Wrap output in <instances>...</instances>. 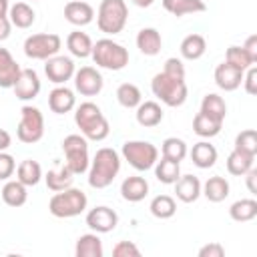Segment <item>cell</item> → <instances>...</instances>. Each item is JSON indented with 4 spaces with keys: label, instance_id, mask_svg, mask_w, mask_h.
I'll return each instance as SVG.
<instances>
[{
    "label": "cell",
    "instance_id": "cell-32",
    "mask_svg": "<svg viewBox=\"0 0 257 257\" xmlns=\"http://www.w3.org/2000/svg\"><path fill=\"white\" fill-rule=\"evenodd\" d=\"M207 50V40L203 34H189L181 42V56L187 60H199Z\"/></svg>",
    "mask_w": 257,
    "mask_h": 257
},
{
    "label": "cell",
    "instance_id": "cell-3",
    "mask_svg": "<svg viewBox=\"0 0 257 257\" xmlns=\"http://www.w3.org/2000/svg\"><path fill=\"white\" fill-rule=\"evenodd\" d=\"M151 90L153 94L167 106H181L185 100H187V94H189V88H187V82L185 78H175V76H169L165 74L163 70L157 72L151 80Z\"/></svg>",
    "mask_w": 257,
    "mask_h": 257
},
{
    "label": "cell",
    "instance_id": "cell-34",
    "mask_svg": "<svg viewBox=\"0 0 257 257\" xmlns=\"http://www.w3.org/2000/svg\"><path fill=\"white\" fill-rule=\"evenodd\" d=\"M229 217L237 223H247L257 217V201L255 199H239L229 207Z\"/></svg>",
    "mask_w": 257,
    "mask_h": 257
},
{
    "label": "cell",
    "instance_id": "cell-42",
    "mask_svg": "<svg viewBox=\"0 0 257 257\" xmlns=\"http://www.w3.org/2000/svg\"><path fill=\"white\" fill-rule=\"evenodd\" d=\"M225 62L237 66L239 70H247L251 64H255V62L249 58V54L245 52L243 46H229L227 52H225Z\"/></svg>",
    "mask_w": 257,
    "mask_h": 257
},
{
    "label": "cell",
    "instance_id": "cell-40",
    "mask_svg": "<svg viewBox=\"0 0 257 257\" xmlns=\"http://www.w3.org/2000/svg\"><path fill=\"white\" fill-rule=\"evenodd\" d=\"M161 153H163L165 159H171V161L181 163V161L187 157L189 149H187V143H185L183 139L169 137V139L163 141V145H161Z\"/></svg>",
    "mask_w": 257,
    "mask_h": 257
},
{
    "label": "cell",
    "instance_id": "cell-52",
    "mask_svg": "<svg viewBox=\"0 0 257 257\" xmlns=\"http://www.w3.org/2000/svg\"><path fill=\"white\" fill-rule=\"evenodd\" d=\"M8 8H10V2L0 0V16H8Z\"/></svg>",
    "mask_w": 257,
    "mask_h": 257
},
{
    "label": "cell",
    "instance_id": "cell-20",
    "mask_svg": "<svg viewBox=\"0 0 257 257\" xmlns=\"http://www.w3.org/2000/svg\"><path fill=\"white\" fill-rule=\"evenodd\" d=\"M20 64L12 58L8 48H0V88H12L20 74Z\"/></svg>",
    "mask_w": 257,
    "mask_h": 257
},
{
    "label": "cell",
    "instance_id": "cell-16",
    "mask_svg": "<svg viewBox=\"0 0 257 257\" xmlns=\"http://www.w3.org/2000/svg\"><path fill=\"white\" fill-rule=\"evenodd\" d=\"M48 106L54 114H66L76 106V96L68 86L58 84L48 94Z\"/></svg>",
    "mask_w": 257,
    "mask_h": 257
},
{
    "label": "cell",
    "instance_id": "cell-4",
    "mask_svg": "<svg viewBox=\"0 0 257 257\" xmlns=\"http://www.w3.org/2000/svg\"><path fill=\"white\" fill-rule=\"evenodd\" d=\"M86 205H88L86 195L80 189L68 187L64 191H56L50 197L48 211L58 219H70V217H78L80 213H84Z\"/></svg>",
    "mask_w": 257,
    "mask_h": 257
},
{
    "label": "cell",
    "instance_id": "cell-30",
    "mask_svg": "<svg viewBox=\"0 0 257 257\" xmlns=\"http://www.w3.org/2000/svg\"><path fill=\"white\" fill-rule=\"evenodd\" d=\"M221 126H223V122L221 120H217V118H213V116H209V114H205V112H197L195 114V118H193V131H195V135H199V137H203V139H213V137H217L219 133H221Z\"/></svg>",
    "mask_w": 257,
    "mask_h": 257
},
{
    "label": "cell",
    "instance_id": "cell-22",
    "mask_svg": "<svg viewBox=\"0 0 257 257\" xmlns=\"http://www.w3.org/2000/svg\"><path fill=\"white\" fill-rule=\"evenodd\" d=\"M163 116H165L163 108L155 100H145V102L141 100V104L137 106V122L145 128H153V126L161 124Z\"/></svg>",
    "mask_w": 257,
    "mask_h": 257
},
{
    "label": "cell",
    "instance_id": "cell-2",
    "mask_svg": "<svg viewBox=\"0 0 257 257\" xmlns=\"http://www.w3.org/2000/svg\"><path fill=\"white\" fill-rule=\"evenodd\" d=\"M74 122L80 128V135L86 141H104L108 137V133H110V124H108L106 116L90 100L80 102L76 106V110H74Z\"/></svg>",
    "mask_w": 257,
    "mask_h": 257
},
{
    "label": "cell",
    "instance_id": "cell-36",
    "mask_svg": "<svg viewBox=\"0 0 257 257\" xmlns=\"http://www.w3.org/2000/svg\"><path fill=\"white\" fill-rule=\"evenodd\" d=\"M201 112H205V114H209V116H213V118L223 122L225 116H227V104H225L223 96H219L215 92H209L201 100Z\"/></svg>",
    "mask_w": 257,
    "mask_h": 257
},
{
    "label": "cell",
    "instance_id": "cell-10",
    "mask_svg": "<svg viewBox=\"0 0 257 257\" xmlns=\"http://www.w3.org/2000/svg\"><path fill=\"white\" fill-rule=\"evenodd\" d=\"M62 40L54 32H38L24 40V54L32 60H48L50 56L58 54Z\"/></svg>",
    "mask_w": 257,
    "mask_h": 257
},
{
    "label": "cell",
    "instance_id": "cell-17",
    "mask_svg": "<svg viewBox=\"0 0 257 257\" xmlns=\"http://www.w3.org/2000/svg\"><path fill=\"white\" fill-rule=\"evenodd\" d=\"M64 18L74 26H86L94 20V8L84 0H70L64 6Z\"/></svg>",
    "mask_w": 257,
    "mask_h": 257
},
{
    "label": "cell",
    "instance_id": "cell-27",
    "mask_svg": "<svg viewBox=\"0 0 257 257\" xmlns=\"http://www.w3.org/2000/svg\"><path fill=\"white\" fill-rule=\"evenodd\" d=\"M8 20L16 28H30L36 20V12L26 2H16L8 8Z\"/></svg>",
    "mask_w": 257,
    "mask_h": 257
},
{
    "label": "cell",
    "instance_id": "cell-21",
    "mask_svg": "<svg viewBox=\"0 0 257 257\" xmlns=\"http://www.w3.org/2000/svg\"><path fill=\"white\" fill-rule=\"evenodd\" d=\"M163 38L157 28H141L137 34V48L145 56H157L161 52Z\"/></svg>",
    "mask_w": 257,
    "mask_h": 257
},
{
    "label": "cell",
    "instance_id": "cell-47",
    "mask_svg": "<svg viewBox=\"0 0 257 257\" xmlns=\"http://www.w3.org/2000/svg\"><path fill=\"white\" fill-rule=\"evenodd\" d=\"M223 255H225V247L217 241L207 243L199 249V257H223Z\"/></svg>",
    "mask_w": 257,
    "mask_h": 257
},
{
    "label": "cell",
    "instance_id": "cell-46",
    "mask_svg": "<svg viewBox=\"0 0 257 257\" xmlns=\"http://www.w3.org/2000/svg\"><path fill=\"white\" fill-rule=\"evenodd\" d=\"M241 84L245 86V92L247 94H255L257 92V68H255V64H251L243 72V82Z\"/></svg>",
    "mask_w": 257,
    "mask_h": 257
},
{
    "label": "cell",
    "instance_id": "cell-6",
    "mask_svg": "<svg viewBox=\"0 0 257 257\" xmlns=\"http://www.w3.org/2000/svg\"><path fill=\"white\" fill-rule=\"evenodd\" d=\"M128 20V8L124 0H102L96 12V26L104 34H118Z\"/></svg>",
    "mask_w": 257,
    "mask_h": 257
},
{
    "label": "cell",
    "instance_id": "cell-29",
    "mask_svg": "<svg viewBox=\"0 0 257 257\" xmlns=\"http://www.w3.org/2000/svg\"><path fill=\"white\" fill-rule=\"evenodd\" d=\"M163 8L179 18V16H185V14L205 12L207 4H205V0H163Z\"/></svg>",
    "mask_w": 257,
    "mask_h": 257
},
{
    "label": "cell",
    "instance_id": "cell-23",
    "mask_svg": "<svg viewBox=\"0 0 257 257\" xmlns=\"http://www.w3.org/2000/svg\"><path fill=\"white\" fill-rule=\"evenodd\" d=\"M191 161L199 169H211L217 163V149L209 141H199L191 149Z\"/></svg>",
    "mask_w": 257,
    "mask_h": 257
},
{
    "label": "cell",
    "instance_id": "cell-15",
    "mask_svg": "<svg viewBox=\"0 0 257 257\" xmlns=\"http://www.w3.org/2000/svg\"><path fill=\"white\" fill-rule=\"evenodd\" d=\"M243 72L245 70H239L237 66L229 64V62H221L215 68V84L225 92L237 90L243 82Z\"/></svg>",
    "mask_w": 257,
    "mask_h": 257
},
{
    "label": "cell",
    "instance_id": "cell-37",
    "mask_svg": "<svg viewBox=\"0 0 257 257\" xmlns=\"http://www.w3.org/2000/svg\"><path fill=\"white\" fill-rule=\"evenodd\" d=\"M116 100L124 108H137L141 104V100H143L141 88L137 84H133V82H122L116 88Z\"/></svg>",
    "mask_w": 257,
    "mask_h": 257
},
{
    "label": "cell",
    "instance_id": "cell-14",
    "mask_svg": "<svg viewBox=\"0 0 257 257\" xmlns=\"http://www.w3.org/2000/svg\"><path fill=\"white\" fill-rule=\"evenodd\" d=\"M14 94L18 100H32L38 96L42 84H40V78L36 74V70L32 68H22L20 74H18V80L14 82Z\"/></svg>",
    "mask_w": 257,
    "mask_h": 257
},
{
    "label": "cell",
    "instance_id": "cell-25",
    "mask_svg": "<svg viewBox=\"0 0 257 257\" xmlns=\"http://www.w3.org/2000/svg\"><path fill=\"white\" fill-rule=\"evenodd\" d=\"M74 255L76 257H102L104 249H102V241H100L98 233L92 231V233L80 235L74 245Z\"/></svg>",
    "mask_w": 257,
    "mask_h": 257
},
{
    "label": "cell",
    "instance_id": "cell-5",
    "mask_svg": "<svg viewBox=\"0 0 257 257\" xmlns=\"http://www.w3.org/2000/svg\"><path fill=\"white\" fill-rule=\"evenodd\" d=\"M92 60L96 66L106 70H122L128 64V50L112 38H100L92 44Z\"/></svg>",
    "mask_w": 257,
    "mask_h": 257
},
{
    "label": "cell",
    "instance_id": "cell-7",
    "mask_svg": "<svg viewBox=\"0 0 257 257\" xmlns=\"http://www.w3.org/2000/svg\"><path fill=\"white\" fill-rule=\"evenodd\" d=\"M120 153L122 159L137 171H149L159 161V149L149 141H126Z\"/></svg>",
    "mask_w": 257,
    "mask_h": 257
},
{
    "label": "cell",
    "instance_id": "cell-35",
    "mask_svg": "<svg viewBox=\"0 0 257 257\" xmlns=\"http://www.w3.org/2000/svg\"><path fill=\"white\" fill-rule=\"evenodd\" d=\"M155 177L165 185H173L181 177V163L161 157V161L155 163Z\"/></svg>",
    "mask_w": 257,
    "mask_h": 257
},
{
    "label": "cell",
    "instance_id": "cell-39",
    "mask_svg": "<svg viewBox=\"0 0 257 257\" xmlns=\"http://www.w3.org/2000/svg\"><path fill=\"white\" fill-rule=\"evenodd\" d=\"M149 209H151L153 217H157V219H171L177 213V203L171 195H157L151 201Z\"/></svg>",
    "mask_w": 257,
    "mask_h": 257
},
{
    "label": "cell",
    "instance_id": "cell-45",
    "mask_svg": "<svg viewBox=\"0 0 257 257\" xmlns=\"http://www.w3.org/2000/svg\"><path fill=\"white\" fill-rule=\"evenodd\" d=\"M163 72L169 74V76H175V78H185V66H183V60L179 58H167L165 60V66H163Z\"/></svg>",
    "mask_w": 257,
    "mask_h": 257
},
{
    "label": "cell",
    "instance_id": "cell-28",
    "mask_svg": "<svg viewBox=\"0 0 257 257\" xmlns=\"http://www.w3.org/2000/svg\"><path fill=\"white\" fill-rule=\"evenodd\" d=\"M44 181H46V187H48L52 193H56V191H64V189L72 187L74 173H72V171L68 169V165L64 163V165H60L58 169L48 171L46 177H44Z\"/></svg>",
    "mask_w": 257,
    "mask_h": 257
},
{
    "label": "cell",
    "instance_id": "cell-41",
    "mask_svg": "<svg viewBox=\"0 0 257 257\" xmlns=\"http://www.w3.org/2000/svg\"><path fill=\"white\" fill-rule=\"evenodd\" d=\"M235 151L247 153L251 157L257 155V133L253 128H245L235 137Z\"/></svg>",
    "mask_w": 257,
    "mask_h": 257
},
{
    "label": "cell",
    "instance_id": "cell-43",
    "mask_svg": "<svg viewBox=\"0 0 257 257\" xmlns=\"http://www.w3.org/2000/svg\"><path fill=\"white\" fill-rule=\"evenodd\" d=\"M16 171V161L6 151H0V181H8Z\"/></svg>",
    "mask_w": 257,
    "mask_h": 257
},
{
    "label": "cell",
    "instance_id": "cell-53",
    "mask_svg": "<svg viewBox=\"0 0 257 257\" xmlns=\"http://www.w3.org/2000/svg\"><path fill=\"white\" fill-rule=\"evenodd\" d=\"M131 2H133L135 6H139V8H149L155 0H131Z\"/></svg>",
    "mask_w": 257,
    "mask_h": 257
},
{
    "label": "cell",
    "instance_id": "cell-48",
    "mask_svg": "<svg viewBox=\"0 0 257 257\" xmlns=\"http://www.w3.org/2000/svg\"><path fill=\"white\" fill-rule=\"evenodd\" d=\"M243 48H245V52L249 54V58H251L253 62H257V36H255V34H251V36L245 40Z\"/></svg>",
    "mask_w": 257,
    "mask_h": 257
},
{
    "label": "cell",
    "instance_id": "cell-19",
    "mask_svg": "<svg viewBox=\"0 0 257 257\" xmlns=\"http://www.w3.org/2000/svg\"><path fill=\"white\" fill-rule=\"evenodd\" d=\"M120 195L124 201L128 203H139L143 201L147 195H149V183L145 177H139V175H133V177H126L122 183H120Z\"/></svg>",
    "mask_w": 257,
    "mask_h": 257
},
{
    "label": "cell",
    "instance_id": "cell-11",
    "mask_svg": "<svg viewBox=\"0 0 257 257\" xmlns=\"http://www.w3.org/2000/svg\"><path fill=\"white\" fill-rule=\"evenodd\" d=\"M74 88L82 94V96H96L102 86H104V80H102V74L92 68V66H82L74 72Z\"/></svg>",
    "mask_w": 257,
    "mask_h": 257
},
{
    "label": "cell",
    "instance_id": "cell-44",
    "mask_svg": "<svg viewBox=\"0 0 257 257\" xmlns=\"http://www.w3.org/2000/svg\"><path fill=\"white\" fill-rule=\"evenodd\" d=\"M112 255L114 257H139L141 255V249L133 241H118L112 247Z\"/></svg>",
    "mask_w": 257,
    "mask_h": 257
},
{
    "label": "cell",
    "instance_id": "cell-31",
    "mask_svg": "<svg viewBox=\"0 0 257 257\" xmlns=\"http://www.w3.org/2000/svg\"><path fill=\"white\" fill-rule=\"evenodd\" d=\"M28 187L22 185L18 179L16 181H6V185L2 187V201L8 207H22L28 199Z\"/></svg>",
    "mask_w": 257,
    "mask_h": 257
},
{
    "label": "cell",
    "instance_id": "cell-26",
    "mask_svg": "<svg viewBox=\"0 0 257 257\" xmlns=\"http://www.w3.org/2000/svg\"><path fill=\"white\" fill-rule=\"evenodd\" d=\"M92 44H94L92 38L86 32H80V30H74L66 36V48L76 58H88L92 54Z\"/></svg>",
    "mask_w": 257,
    "mask_h": 257
},
{
    "label": "cell",
    "instance_id": "cell-13",
    "mask_svg": "<svg viewBox=\"0 0 257 257\" xmlns=\"http://www.w3.org/2000/svg\"><path fill=\"white\" fill-rule=\"evenodd\" d=\"M74 72H76L74 62H72V58H68V56H58V54H54V56H50V58L46 60V64H44V74H46L48 80L54 82V84H66V80H70V78L74 76Z\"/></svg>",
    "mask_w": 257,
    "mask_h": 257
},
{
    "label": "cell",
    "instance_id": "cell-1",
    "mask_svg": "<svg viewBox=\"0 0 257 257\" xmlns=\"http://www.w3.org/2000/svg\"><path fill=\"white\" fill-rule=\"evenodd\" d=\"M120 171V155L110 149L102 147L96 151L88 165V185L92 189H106Z\"/></svg>",
    "mask_w": 257,
    "mask_h": 257
},
{
    "label": "cell",
    "instance_id": "cell-49",
    "mask_svg": "<svg viewBox=\"0 0 257 257\" xmlns=\"http://www.w3.org/2000/svg\"><path fill=\"white\" fill-rule=\"evenodd\" d=\"M245 175H247V189H249L251 193H257V169L251 167Z\"/></svg>",
    "mask_w": 257,
    "mask_h": 257
},
{
    "label": "cell",
    "instance_id": "cell-9",
    "mask_svg": "<svg viewBox=\"0 0 257 257\" xmlns=\"http://www.w3.org/2000/svg\"><path fill=\"white\" fill-rule=\"evenodd\" d=\"M62 151L66 157V165L74 175H82L88 171V143L82 135H68L62 141Z\"/></svg>",
    "mask_w": 257,
    "mask_h": 257
},
{
    "label": "cell",
    "instance_id": "cell-51",
    "mask_svg": "<svg viewBox=\"0 0 257 257\" xmlns=\"http://www.w3.org/2000/svg\"><path fill=\"white\" fill-rule=\"evenodd\" d=\"M10 145H12V137H10V133L4 131V128H0V151H6Z\"/></svg>",
    "mask_w": 257,
    "mask_h": 257
},
{
    "label": "cell",
    "instance_id": "cell-24",
    "mask_svg": "<svg viewBox=\"0 0 257 257\" xmlns=\"http://www.w3.org/2000/svg\"><path fill=\"white\" fill-rule=\"evenodd\" d=\"M229 191H231L229 181H227L225 177H219V175L209 177V179L205 181V185H201V195H205L211 203H221V201H225V199L229 197Z\"/></svg>",
    "mask_w": 257,
    "mask_h": 257
},
{
    "label": "cell",
    "instance_id": "cell-33",
    "mask_svg": "<svg viewBox=\"0 0 257 257\" xmlns=\"http://www.w3.org/2000/svg\"><path fill=\"white\" fill-rule=\"evenodd\" d=\"M16 179H18L22 185H26V187L38 185L40 179H42V167H40V163H36V161H32V159L22 161V163L16 167Z\"/></svg>",
    "mask_w": 257,
    "mask_h": 257
},
{
    "label": "cell",
    "instance_id": "cell-38",
    "mask_svg": "<svg viewBox=\"0 0 257 257\" xmlns=\"http://www.w3.org/2000/svg\"><path fill=\"white\" fill-rule=\"evenodd\" d=\"M253 161H255V157L233 149L231 155L227 157V171H229L231 175H235V177H243V175L253 167Z\"/></svg>",
    "mask_w": 257,
    "mask_h": 257
},
{
    "label": "cell",
    "instance_id": "cell-50",
    "mask_svg": "<svg viewBox=\"0 0 257 257\" xmlns=\"http://www.w3.org/2000/svg\"><path fill=\"white\" fill-rule=\"evenodd\" d=\"M10 28H12V24H10L8 16H0V40H6L10 36Z\"/></svg>",
    "mask_w": 257,
    "mask_h": 257
},
{
    "label": "cell",
    "instance_id": "cell-12",
    "mask_svg": "<svg viewBox=\"0 0 257 257\" xmlns=\"http://www.w3.org/2000/svg\"><path fill=\"white\" fill-rule=\"evenodd\" d=\"M86 225L94 233H110L118 225V215L114 209H110L106 205H98L86 213Z\"/></svg>",
    "mask_w": 257,
    "mask_h": 257
},
{
    "label": "cell",
    "instance_id": "cell-18",
    "mask_svg": "<svg viewBox=\"0 0 257 257\" xmlns=\"http://www.w3.org/2000/svg\"><path fill=\"white\" fill-rule=\"evenodd\" d=\"M173 185L177 199L183 203H195L201 197V181L195 175H181Z\"/></svg>",
    "mask_w": 257,
    "mask_h": 257
},
{
    "label": "cell",
    "instance_id": "cell-8",
    "mask_svg": "<svg viewBox=\"0 0 257 257\" xmlns=\"http://www.w3.org/2000/svg\"><path fill=\"white\" fill-rule=\"evenodd\" d=\"M16 137L20 143L34 145L44 137V116L40 108L32 104H24L20 110V122L16 126Z\"/></svg>",
    "mask_w": 257,
    "mask_h": 257
}]
</instances>
